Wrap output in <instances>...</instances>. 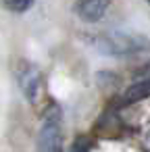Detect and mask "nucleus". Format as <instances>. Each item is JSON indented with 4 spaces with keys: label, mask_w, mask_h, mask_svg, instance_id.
Masks as SVG:
<instances>
[{
    "label": "nucleus",
    "mask_w": 150,
    "mask_h": 152,
    "mask_svg": "<svg viewBox=\"0 0 150 152\" xmlns=\"http://www.w3.org/2000/svg\"><path fill=\"white\" fill-rule=\"evenodd\" d=\"M96 48L108 56H129L150 48V40L133 31H104L96 38Z\"/></svg>",
    "instance_id": "nucleus-1"
},
{
    "label": "nucleus",
    "mask_w": 150,
    "mask_h": 152,
    "mask_svg": "<svg viewBox=\"0 0 150 152\" xmlns=\"http://www.w3.org/2000/svg\"><path fill=\"white\" fill-rule=\"evenodd\" d=\"M38 152H63V110L59 104H52L42 119Z\"/></svg>",
    "instance_id": "nucleus-2"
},
{
    "label": "nucleus",
    "mask_w": 150,
    "mask_h": 152,
    "mask_svg": "<svg viewBox=\"0 0 150 152\" xmlns=\"http://www.w3.org/2000/svg\"><path fill=\"white\" fill-rule=\"evenodd\" d=\"M17 79H19V88H21L23 96L29 102H38V98L42 94V73H40V69L25 63V65H21L19 73H17Z\"/></svg>",
    "instance_id": "nucleus-3"
},
{
    "label": "nucleus",
    "mask_w": 150,
    "mask_h": 152,
    "mask_svg": "<svg viewBox=\"0 0 150 152\" xmlns=\"http://www.w3.org/2000/svg\"><path fill=\"white\" fill-rule=\"evenodd\" d=\"M108 7H110L108 2H100V0H86V2L75 4V13L79 19H83L88 23H96L106 15Z\"/></svg>",
    "instance_id": "nucleus-4"
},
{
    "label": "nucleus",
    "mask_w": 150,
    "mask_h": 152,
    "mask_svg": "<svg viewBox=\"0 0 150 152\" xmlns=\"http://www.w3.org/2000/svg\"><path fill=\"white\" fill-rule=\"evenodd\" d=\"M144 98H150V75L138 79L133 86H129L123 94V104H131V102H138V100H144Z\"/></svg>",
    "instance_id": "nucleus-5"
},
{
    "label": "nucleus",
    "mask_w": 150,
    "mask_h": 152,
    "mask_svg": "<svg viewBox=\"0 0 150 152\" xmlns=\"http://www.w3.org/2000/svg\"><path fill=\"white\" fill-rule=\"evenodd\" d=\"M90 146H92L90 137H77V140L69 146L67 152H90Z\"/></svg>",
    "instance_id": "nucleus-6"
},
{
    "label": "nucleus",
    "mask_w": 150,
    "mask_h": 152,
    "mask_svg": "<svg viewBox=\"0 0 150 152\" xmlns=\"http://www.w3.org/2000/svg\"><path fill=\"white\" fill-rule=\"evenodd\" d=\"M4 7L13 13H25L34 7V2H4Z\"/></svg>",
    "instance_id": "nucleus-7"
},
{
    "label": "nucleus",
    "mask_w": 150,
    "mask_h": 152,
    "mask_svg": "<svg viewBox=\"0 0 150 152\" xmlns=\"http://www.w3.org/2000/svg\"><path fill=\"white\" fill-rule=\"evenodd\" d=\"M144 146H146V150L150 152V127H148V131H146V135H144Z\"/></svg>",
    "instance_id": "nucleus-8"
}]
</instances>
